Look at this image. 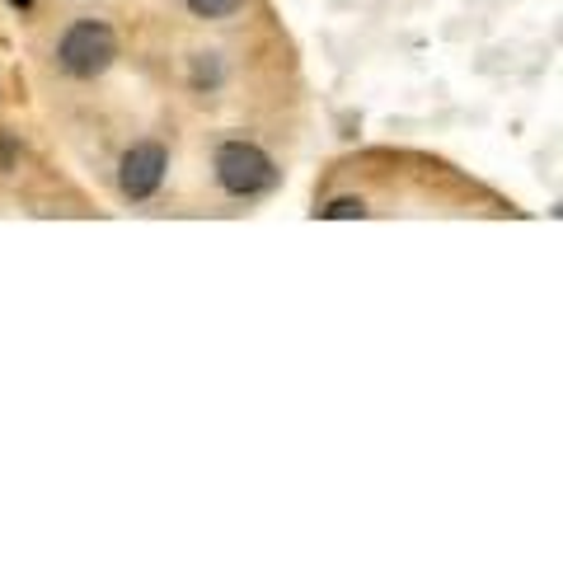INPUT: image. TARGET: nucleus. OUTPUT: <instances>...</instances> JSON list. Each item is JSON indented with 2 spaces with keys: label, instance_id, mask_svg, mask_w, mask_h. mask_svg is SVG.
<instances>
[{
  "label": "nucleus",
  "instance_id": "20e7f679",
  "mask_svg": "<svg viewBox=\"0 0 563 563\" xmlns=\"http://www.w3.org/2000/svg\"><path fill=\"white\" fill-rule=\"evenodd\" d=\"M192 90H221V80H225V66H221V57L217 52H198L192 57Z\"/></svg>",
  "mask_w": 563,
  "mask_h": 563
},
{
  "label": "nucleus",
  "instance_id": "39448f33",
  "mask_svg": "<svg viewBox=\"0 0 563 563\" xmlns=\"http://www.w3.org/2000/svg\"><path fill=\"white\" fill-rule=\"evenodd\" d=\"M366 198H357V192H339V198H329L324 207H320V217L324 221H362L366 217Z\"/></svg>",
  "mask_w": 563,
  "mask_h": 563
},
{
  "label": "nucleus",
  "instance_id": "0eeeda50",
  "mask_svg": "<svg viewBox=\"0 0 563 563\" xmlns=\"http://www.w3.org/2000/svg\"><path fill=\"white\" fill-rule=\"evenodd\" d=\"M14 165H20V141L0 128V174H10Z\"/></svg>",
  "mask_w": 563,
  "mask_h": 563
},
{
  "label": "nucleus",
  "instance_id": "7ed1b4c3",
  "mask_svg": "<svg viewBox=\"0 0 563 563\" xmlns=\"http://www.w3.org/2000/svg\"><path fill=\"white\" fill-rule=\"evenodd\" d=\"M169 179V146L165 141H132L118 161V192L128 202H151Z\"/></svg>",
  "mask_w": 563,
  "mask_h": 563
},
{
  "label": "nucleus",
  "instance_id": "f03ea898",
  "mask_svg": "<svg viewBox=\"0 0 563 563\" xmlns=\"http://www.w3.org/2000/svg\"><path fill=\"white\" fill-rule=\"evenodd\" d=\"M118 29L109 20H70L57 38V66L66 70L70 80H99L109 76L113 62H118Z\"/></svg>",
  "mask_w": 563,
  "mask_h": 563
},
{
  "label": "nucleus",
  "instance_id": "423d86ee",
  "mask_svg": "<svg viewBox=\"0 0 563 563\" xmlns=\"http://www.w3.org/2000/svg\"><path fill=\"white\" fill-rule=\"evenodd\" d=\"M184 10L192 14V20L217 24V20H231V14H240L244 0H184Z\"/></svg>",
  "mask_w": 563,
  "mask_h": 563
},
{
  "label": "nucleus",
  "instance_id": "f257e3e1",
  "mask_svg": "<svg viewBox=\"0 0 563 563\" xmlns=\"http://www.w3.org/2000/svg\"><path fill=\"white\" fill-rule=\"evenodd\" d=\"M211 174L225 198H240V202H254V198H268V192L282 184V169L268 151L250 136H231L221 141L217 155H211Z\"/></svg>",
  "mask_w": 563,
  "mask_h": 563
},
{
  "label": "nucleus",
  "instance_id": "6e6552de",
  "mask_svg": "<svg viewBox=\"0 0 563 563\" xmlns=\"http://www.w3.org/2000/svg\"><path fill=\"white\" fill-rule=\"evenodd\" d=\"M10 5H14V10H33V0H10Z\"/></svg>",
  "mask_w": 563,
  "mask_h": 563
}]
</instances>
